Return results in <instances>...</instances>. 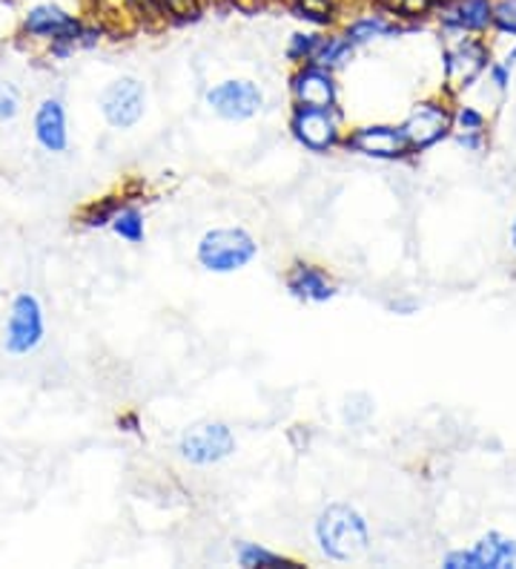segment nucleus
Listing matches in <instances>:
<instances>
[{
  "instance_id": "10",
  "label": "nucleus",
  "mask_w": 516,
  "mask_h": 569,
  "mask_svg": "<svg viewBox=\"0 0 516 569\" xmlns=\"http://www.w3.org/2000/svg\"><path fill=\"white\" fill-rule=\"evenodd\" d=\"M490 67V49L479 38H462L445 49V83L451 92H462L479 81Z\"/></svg>"
},
{
  "instance_id": "16",
  "label": "nucleus",
  "mask_w": 516,
  "mask_h": 569,
  "mask_svg": "<svg viewBox=\"0 0 516 569\" xmlns=\"http://www.w3.org/2000/svg\"><path fill=\"white\" fill-rule=\"evenodd\" d=\"M284 282H287V291L293 297L302 299V302H313V306L336 297V282L331 279V273L313 262H293Z\"/></svg>"
},
{
  "instance_id": "7",
  "label": "nucleus",
  "mask_w": 516,
  "mask_h": 569,
  "mask_svg": "<svg viewBox=\"0 0 516 569\" xmlns=\"http://www.w3.org/2000/svg\"><path fill=\"white\" fill-rule=\"evenodd\" d=\"M233 451V429L227 423H215V420L190 426L179 440V455L193 466H215L227 460Z\"/></svg>"
},
{
  "instance_id": "22",
  "label": "nucleus",
  "mask_w": 516,
  "mask_h": 569,
  "mask_svg": "<svg viewBox=\"0 0 516 569\" xmlns=\"http://www.w3.org/2000/svg\"><path fill=\"white\" fill-rule=\"evenodd\" d=\"M378 9L399 21H422L436 9V0H376Z\"/></svg>"
},
{
  "instance_id": "3",
  "label": "nucleus",
  "mask_w": 516,
  "mask_h": 569,
  "mask_svg": "<svg viewBox=\"0 0 516 569\" xmlns=\"http://www.w3.org/2000/svg\"><path fill=\"white\" fill-rule=\"evenodd\" d=\"M259 257V242L244 228H213L199 239L195 259L210 273H235Z\"/></svg>"
},
{
  "instance_id": "14",
  "label": "nucleus",
  "mask_w": 516,
  "mask_h": 569,
  "mask_svg": "<svg viewBox=\"0 0 516 569\" xmlns=\"http://www.w3.org/2000/svg\"><path fill=\"white\" fill-rule=\"evenodd\" d=\"M34 141L43 153H67L69 147V119L61 98H43L32 119Z\"/></svg>"
},
{
  "instance_id": "19",
  "label": "nucleus",
  "mask_w": 516,
  "mask_h": 569,
  "mask_svg": "<svg viewBox=\"0 0 516 569\" xmlns=\"http://www.w3.org/2000/svg\"><path fill=\"white\" fill-rule=\"evenodd\" d=\"M235 558H239L241 567L247 569H293L299 567L296 561H290V558L279 556V552H273V549H264L259 547V543H239L235 547Z\"/></svg>"
},
{
  "instance_id": "4",
  "label": "nucleus",
  "mask_w": 516,
  "mask_h": 569,
  "mask_svg": "<svg viewBox=\"0 0 516 569\" xmlns=\"http://www.w3.org/2000/svg\"><path fill=\"white\" fill-rule=\"evenodd\" d=\"M43 337H47V317H43L41 299L21 291L9 306L7 326H3V351L12 357H27L41 348Z\"/></svg>"
},
{
  "instance_id": "25",
  "label": "nucleus",
  "mask_w": 516,
  "mask_h": 569,
  "mask_svg": "<svg viewBox=\"0 0 516 569\" xmlns=\"http://www.w3.org/2000/svg\"><path fill=\"white\" fill-rule=\"evenodd\" d=\"M485 127H488V119L479 110H474V107H459L454 112L456 136H485Z\"/></svg>"
},
{
  "instance_id": "23",
  "label": "nucleus",
  "mask_w": 516,
  "mask_h": 569,
  "mask_svg": "<svg viewBox=\"0 0 516 569\" xmlns=\"http://www.w3.org/2000/svg\"><path fill=\"white\" fill-rule=\"evenodd\" d=\"M353 49L356 47H353L344 36H324L322 47H318L316 52V61L313 63H322L327 70H336V67H342V63L353 56Z\"/></svg>"
},
{
  "instance_id": "8",
  "label": "nucleus",
  "mask_w": 516,
  "mask_h": 569,
  "mask_svg": "<svg viewBox=\"0 0 516 569\" xmlns=\"http://www.w3.org/2000/svg\"><path fill=\"white\" fill-rule=\"evenodd\" d=\"M206 107L224 121H250L264 107V92L247 78H227L206 92Z\"/></svg>"
},
{
  "instance_id": "1",
  "label": "nucleus",
  "mask_w": 516,
  "mask_h": 569,
  "mask_svg": "<svg viewBox=\"0 0 516 569\" xmlns=\"http://www.w3.org/2000/svg\"><path fill=\"white\" fill-rule=\"evenodd\" d=\"M316 535L318 552L327 561L351 563L365 556L371 547V529H367L365 515L353 509L351 503H331L324 507L316 518Z\"/></svg>"
},
{
  "instance_id": "9",
  "label": "nucleus",
  "mask_w": 516,
  "mask_h": 569,
  "mask_svg": "<svg viewBox=\"0 0 516 569\" xmlns=\"http://www.w3.org/2000/svg\"><path fill=\"white\" fill-rule=\"evenodd\" d=\"M344 150L351 153L367 156V159H382V161H396L411 156V144H407L402 127L393 124H365L356 130L344 132L342 141Z\"/></svg>"
},
{
  "instance_id": "5",
  "label": "nucleus",
  "mask_w": 516,
  "mask_h": 569,
  "mask_svg": "<svg viewBox=\"0 0 516 569\" xmlns=\"http://www.w3.org/2000/svg\"><path fill=\"white\" fill-rule=\"evenodd\" d=\"M290 132L310 153H331L344 141L342 116L338 110H324V107H293Z\"/></svg>"
},
{
  "instance_id": "27",
  "label": "nucleus",
  "mask_w": 516,
  "mask_h": 569,
  "mask_svg": "<svg viewBox=\"0 0 516 569\" xmlns=\"http://www.w3.org/2000/svg\"><path fill=\"white\" fill-rule=\"evenodd\" d=\"M490 29L503 32V36L516 38V0H494V12H490Z\"/></svg>"
},
{
  "instance_id": "6",
  "label": "nucleus",
  "mask_w": 516,
  "mask_h": 569,
  "mask_svg": "<svg viewBox=\"0 0 516 569\" xmlns=\"http://www.w3.org/2000/svg\"><path fill=\"white\" fill-rule=\"evenodd\" d=\"M98 107H101L103 121L112 130H132L138 121L144 119L146 110V87L144 81L127 76L118 81L107 83L98 96Z\"/></svg>"
},
{
  "instance_id": "28",
  "label": "nucleus",
  "mask_w": 516,
  "mask_h": 569,
  "mask_svg": "<svg viewBox=\"0 0 516 569\" xmlns=\"http://www.w3.org/2000/svg\"><path fill=\"white\" fill-rule=\"evenodd\" d=\"M166 18H175V21H190L201 12V0H161Z\"/></svg>"
},
{
  "instance_id": "21",
  "label": "nucleus",
  "mask_w": 516,
  "mask_h": 569,
  "mask_svg": "<svg viewBox=\"0 0 516 569\" xmlns=\"http://www.w3.org/2000/svg\"><path fill=\"white\" fill-rule=\"evenodd\" d=\"M324 41V32H310V29H302V32H293L287 43V58L296 67L302 63H313L316 61V52Z\"/></svg>"
},
{
  "instance_id": "13",
  "label": "nucleus",
  "mask_w": 516,
  "mask_h": 569,
  "mask_svg": "<svg viewBox=\"0 0 516 569\" xmlns=\"http://www.w3.org/2000/svg\"><path fill=\"white\" fill-rule=\"evenodd\" d=\"M290 92L299 107H324V110L338 107L336 76L322 63H302L290 78Z\"/></svg>"
},
{
  "instance_id": "18",
  "label": "nucleus",
  "mask_w": 516,
  "mask_h": 569,
  "mask_svg": "<svg viewBox=\"0 0 516 569\" xmlns=\"http://www.w3.org/2000/svg\"><path fill=\"white\" fill-rule=\"evenodd\" d=\"M290 12L313 23V27H333L342 12V0H287Z\"/></svg>"
},
{
  "instance_id": "26",
  "label": "nucleus",
  "mask_w": 516,
  "mask_h": 569,
  "mask_svg": "<svg viewBox=\"0 0 516 569\" xmlns=\"http://www.w3.org/2000/svg\"><path fill=\"white\" fill-rule=\"evenodd\" d=\"M23 112V92L0 78V121H14Z\"/></svg>"
},
{
  "instance_id": "17",
  "label": "nucleus",
  "mask_w": 516,
  "mask_h": 569,
  "mask_svg": "<svg viewBox=\"0 0 516 569\" xmlns=\"http://www.w3.org/2000/svg\"><path fill=\"white\" fill-rule=\"evenodd\" d=\"M405 32L399 18H393L387 12H371V14H358L356 21H351L344 27L342 36L353 43V47H362V43H371L376 38H393Z\"/></svg>"
},
{
  "instance_id": "30",
  "label": "nucleus",
  "mask_w": 516,
  "mask_h": 569,
  "mask_svg": "<svg viewBox=\"0 0 516 569\" xmlns=\"http://www.w3.org/2000/svg\"><path fill=\"white\" fill-rule=\"evenodd\" d=\"M121 426H130V431L138 429V417H124V420H118Z\"/></svg>"
},
{
  "instance_id": "29",
  "label": "nucleus",
  "mask_w": 516,
  "mask_h": 569,
  "mask_svg": "<svg viewBox=\"0 0 516 569\" xmlns=\"http://www.w3.org/2000/svg\"><path fill=\"white\" fill-rule=\"evenodd\" d=\"M488 78H490V83H494L496 90L505 92V90H508V83H510V67L505 61L490 63V67H488Z\"/></svg>"
},
{
  "instance_id": "24",
  "label": "nucleus",
  "mask_w": 516,
  "mask_h": 569,
  "mask_svg": "<svg viewBox=\"0 0 516 569\" xmlns=\"http://www.w3.org/2000/svg\"><path fill=\"white\" fill-rule=\"evenodd\" d=\"M118 208H121V202H115V199H101V202L87 204V208H83V213H81V224H83V228H90V230L110 228L112 216L118 213Z\"/></svg>"
},
{
  "instance_id": "2",
  "label": "nucleus",
  "mask_w": 516,
  "mask_h": 569,
  "mask_svg": "<svg viewBox=\"0 0 516 569\" xmlns=\"http://www.w3.org/2000/svg\"><path fill=\"white\" fill-rule=\"evenodd\" d=\"M23 36L34 38V41L52 43V52L58 58H67L75 52V47H92L95 43V32L87 23L72 14L69 9L58 7L52 0L34 3L23 12L21 21Z\"/></svg>"
},
{
  "instance_id": "31",
  "label": "nucleus",
  "mask_w": 516,
  "mask_h": 569,
  "mask_svg": "<svg viewBox=\"0 0 516 569\" xmlns=\"http://www.w3.org/2000/svg\"><path fill=\"white\" fill-rule=\"evenodd\" d=\"M510 244H514V250H516V222L510 224Z\"/></svg>"
},
{
  "instance_id": "11",
  "label": "nucleus",
  "mask_w": 516,
  "mask_h": 569,
  "mask_svg": "<svg viewBox=\"0 0 516 569\" xmlns=\"http://www.w3.org/2000/svg\"><path fill=\"white\" fill-rule=\"evenodd\" d=\"M399 127L413 153H422V150L439 144L442 139L454 132V112L447 110L442 101H422V104L413 107L411 116Z\"/></svg>"
},
{
  "instance_id": "20",
  "label": "nucleus",
  "mask_w": 516,
  "mask_h": 569,
  "mask_svg": "<svg viewBox=\"0 0 516 569\" xmlns=\"http://www.w3.org/2000/svg\"><path fill=\"white\" fill-rule=\"evenodd\" d=\"M110 228L118 239H124V242L130 244H141L146 237L144 213L138 208H132V204H121V208H118V213L112 216Z\"/></svg>"
},
{
  "instance_id": "12",
  "label": "nucleus",
  "mask_w": 516,
  "mask_h": 569,
  "mask_svg": "<svg viewBox=\"0 0 516 569\" xmlns=\"http://www.w3.org/2000/svg\"><path fill=\"white\" fill-rule=\"evenodd\" d=\"M442 567L447 569H510L516 567V541L499 532H488L471 549L447 552Z\"/></svg>"
},
{
  "instance_id": "15",
  "label": "nucleus",
  "mask_w": 516,
  "mask_h": 569,
  "mask_svg": "<svg viewBox=\"0 0 516 569\" xmlns=\"http://www.w3.org/2000/svg\"><path fill=\"white\" fill-rule=\"evenodd\" d=\"M439 23L447 32H462V36H476L490 29V12H494V0H442Z\"/></svg>"
}]
</instances>
